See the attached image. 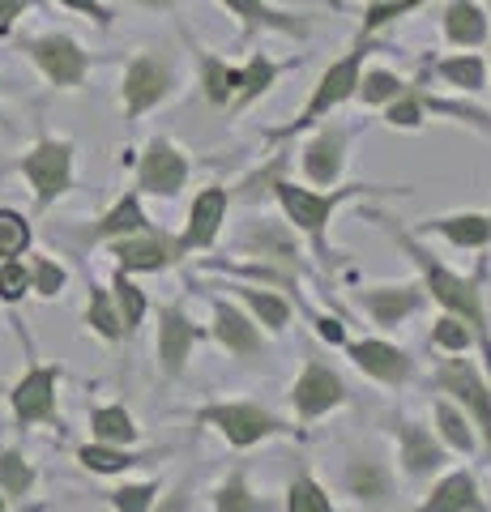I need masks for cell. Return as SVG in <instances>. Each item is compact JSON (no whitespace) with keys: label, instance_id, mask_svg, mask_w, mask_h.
<instances>
[{"label":"cell","instance_id":"cell-1","mask_svg":"<svg viewBox=\"0 0 491 512\" xmlns=\"http://www.w3.org/2000/svg\"><path fill=\"white\" fill-rule=\"evenodd\" d=\"M398 244L415 256V265L423 269V278H427V286H432V295L445 303V308H453L457 316L466 320V325L479 333V342H483V350H487V359H491V333H487V320H483V303H479V291H474V282H466V278H457V274H449L440 261H432V252H423L415 239H410L406 231H398Z\"/></svg>","mask_w":491,"mask_h":512},{"label":"cell","instance_id":"cell-2","mask_svg":"<svg viewBox=\"0 0 491 512\" xmlns=\"http://www.w3.org/2000/svg\"><path fill=\"white\" fill-rule=\"evenodd\" d=\"M363 47H355V52H346L342 60H334L329 69L321 73V82H316V90H312V99H308V107L299 111V116L291 120V124H282V128H274V137H295L299 128H312L316 120H325L334 107H342L346 99L355 94V86H359V73H363Z\"/></svg>","mask_w":491,"mask_h":512},{"label":"cell","instance_id":"cell-3","mask_svg":"<svg viewBox=\"0 0 491 512\" xmlns=\"http://www.w3.org/2000/svg\"><path fill=\"white\" fill-rule=\"evenodd\" d=\"M359 192H368V188L351 184V188H338V192H329V197H325V192L295 188V184H287V180H278V184H274V197L282 201V210H287V218L295 222L299 231H308V235H312L316 256H325V222H329V214H334L342 201L359 197Z\"/></svg>","mask_w":491,"mask_h":512},{"label":"cell","instance_id":"cell-4","mask_svg":"<svg viewBox=\"0 0 491 512\" xmlns=\"http://www.w3.org/2000/svg\"><path fill=\"white\" fill-rule=\"evenodd\" d=\"M176 86V69H171L167 56L158 52H141L129 60V69H124V116L129 120H141L150 107H158Z\"/></svg>","mask_w":491,"mask_h":512},{"label":"cell","instance_id":"cell-5","mask_svg":"<svg viewBox=\"0 0 491 512\" xmlns=\"http://www.w3.org/2000/svg\"><path fill=\"white\" fill-rule=\"evenodd\" d=\"M22 175L35 184V201L47 210V205L56 197H65L73 184V146L69 141H56V137H43L39 146L22 158Z\"/></svg>","mask_w":491,"mask_h":512},{"label":"cell","instance_id":"cell-6","mask_svg":"<svg viewBox=\"0 0 491 512\" xmlns=\"http://www.w3.org/2000/svg\"><path fill=\"white\" fill-rule=\"evenodd\" d=\"M26 52L39 64V73L47 77V82L60 86V90L82 86L86 73H90V52L69 35H39V39L26 43Z\"/></svg>","mask_w":491,"mask_h":512},{"label":"cell","instance_id":"cell-7","mask_svg":"<svg viewBox=\"0 0 491 512\" xmlns=\"http://www.w3.org/2000/svg\"><path fill=\"white\" fill-rule=\"evenodd\" d=\"M231 18H240L244 35H257V30H274V35H291V39H308L312 35V18L308 13H291L278 9L274 0H218Z\"/></svg>","mask_w":491,"mask_h":512},{"label":"cell","instance_id":"cell-8","mask_svg":"<svg viewBox=\"0 0 491 512\" xmlns=\"http://www.w3.org/2000/svg\"><path fill=\"white\" fill-rule=\"evenodd\" d=\"M137 180L146 192H154V197H176V192L184 188V180H188V158L171 146V141L154 137L146 146V158H141Z\"/></svg>","mask_w":491,"mask_h":512},{"label":"cell","instance_id":"cell-9","mask_svg":"<svg viewBox=\"0 0 491 512\" xmlns=\"http://www.w3.org/2000/svg\"><path fill=\"white\" fill-rule=\"evenodd\" d=\"M201 419L205 423H214L231 444H257L265 436H278L282 423L278 419H269L265 410L257 406H210V410H201Z\"/></svg>","mask_w":491,"mask_h":512},{"label":"cell","instance_id":"cell-10","mask_svg":"<svg viewBox=\"0 0 491 512\" xmlns=\"http://www.w3.org/2000/svg\"><path fill=\"white\" fill-rule=\"evenodd\" d=\"M440 30L453 47L462 52H474L491 39V13L479 5V0H449L445 13H440Z\"/></svg>","mask_w":491,"mask_h":512},{"label":"cell","instance_id":"cell-11","mask_svg":"<svg viewBox=\"0 0 491 512\" xmlns=\"http://www.w3.org/2000/svg\"><path fill=\"white\" fill-rule=\"evenodd\" d=\"M346 163V128L325 124L308 146H304V171L312 184H334Z\"/></svg>","mask_w":491,"mask_h":512},{"label":"cell","instance_id":"cell-12","mask_svg":"<svg viewBox=\"0 0 491 512\" xmlns=\"http://www.w3.org/2000/svg\"><path fill=\"white\" fill-rule=\"evenodd\" d=\"M13 414L18 423H47L56 414V372L52 367H35L18 389H13Z\"/></svg>","mask_w":491,"mask_h":512},{"label":"cell","instance_id":"cell-13","mask_svg":"<svg viewBox=\"0 0 491 512\" xmlns=\"http://www.w3.org/2000/svg\"><path fill=\"white\" fill-rule=\"evenodd\" d=\"M440 384H445L457 402H466L474 410V419H479L483 436H487V448H491V393L483 389V380L474 376V367L466 359H453L445 372H440Z\"/></svg>","mask_w":491,"mask_h":512},{"label":"cell","instance_id":"cell-14","mask_svg":"<svg viewBox=\"0 0 491 512\" xmlns=\"http://www.w3.org/2000/svg\"><path fill=\"white\" fill-rule=\"evenodd\" d=\"M188 47H193V56H197V73H201L205 99H210L214 107H231L235 94H240V69L227 64L223 56H214V52H205V47H197L193 35H188Z\"/></svg>","mask_w":491,"mask_h":512},{"label":"cell","instance_id":"cell-15","mask_svg":"<svg viewBox=\"0 0 491 512\" xmlns=\"http://www.w3.org/2000/svg\"><path fill=\"white\" fill-rule=\"evenodd\" d=\"M338 402H342V380L329 372L325 363H308V372L299 376V384H295V406H299V414H304V419H316L321 410L338 406Z\"/></svg>","mask_w":491,"mask_h":512},{"label":"cell","instance_id":"cell-16","mask_svg":"<svg viewBox=\"0 0 491 512\" xmlns=\"http://www.w3.org/2000/svg\"><path fill=\"white\" fill-rule=\"evenodd\" d=\"M227 218V188H205L201 197L193 201V214H188V231L180 239V248H205L214 244L218 227Z\"/></svg>","mask_w":491,"mask_h":512},{"label":"cell","instance_id":"cell-17","mask_svg":"<svg viewBox=\"0 0 491 512\" xmlns=\"http://www.w3.org/2000/svg\"><path fill=\"white\" fill-rule=\"evenodd\" d=\"M295 64H299V56H291V60H269L265 52H252L248 64L240 69V94H235V103H231V107L240 111V107H248V103H257L261 94L274 86L282 73L295 69Z\"/></svg>","mask_w":491,"mask_h":512},{"label":"cell","instance_id":"cell-18","mask_svg":"<svg viewBox=\"0 0 491 512\" xmlns=\"http://www.w3.org/2000/svg\"><path fill=\"white\" fill-rule=\"evenodd\" d=\"M351 359H355L368 376L385 380V384H402V380L410 376V359L402 355V350L385 346V342H359V346L351 350Z\"/></svg>","mask_w":491,"mask_h":512},{"label":"cell","instance_id":"cell-19","mask_svg":"<svg viewBox=\"0 0 491 512\" xmlns=\"http://www.w3.org/2000/svg\"><path fill=\"white\" fill-rule=\"evenodd\" d=\"M419 512H487V508L479 500L474 478L470 474H453V478H445V483L432 491V500H427Z\"/></svg>","mask_w":491,"mask_h":512},{"label":"cell","instance_id":"cell-20","mask_svg":"<svg viewBox=\"0 0 491 512\" xmlns=\"http://www.w3.org/2000/svg\"><path fill=\"white\" fill-rule=\"evenodd\" d=\"M188 350H193V325L184 320L180 308H167L163 312V338H158V355H163V367L171 376L184 367Z\"/></svg>","mask_w":491,"mask_h":512},{"label":"cell","instance_id":"cell-21","mask_svg":"<svg viewBox=\"0 0 491 512\" xmlns=\"http://www.w3.org/2000/svg\"><path fill=\"white\" fill-rule=\"evenodd\" d=\"M116 256L120 269H163L171 261V244L163 235H137V239H120Z\"/></svg>","mask_w":491,"mask_h":512},{"label":"cell","instance_id":"cell-22","mask_svg":"<svg viewBox=\"0 0 491 512\" xmlns=\"http://www.w3.org/2000/svg\"><path fill=\"white\" fill-rule=\"evenodd\" d=\"M432 231H440L445 239H453L457 248H483L491 239V218L487 214H453V218H436L427 222Z\"/></svg>","mask_w":491,"mask_h":512},{"label":"cell","instance_id":"cell-23","mask_svg":"<svg viewBox=\"0 0 491 512\" xmlns=\"http://www.w3.org/2000/svg\"><path fill=\"white\" fill-rule=\"evenodd\" d=\"M436 73L445 77L449 86L470 90V94H479V90L487 86V60H483V56H474V52H457V56L436 60Z\"/></svg>","mask_w":491,"mask_h":512},{"label":"cell","instance_id":"cell-24","mask_svg":"<svg viewBox=\"0 0 491 512\" xmlns=\"http://www.w3.org/2000/svg\"><path fill=\"white\" fill-rule=\"evenodd\" d=\"M137 231H146V214H141L137 192H129V197H120V201H116V210H107V214L99 218V227H94V235H99V239H112V235H137Z\"/></svg>","mask_w":491,"mask_h":512},{"label":"cell","instance_id":"cell-25","mask_svg":"<svg viewBox=\"0 0 491 512\" xmlns=\"http://www.w3.org/2000/svg\"><path fill=\"white\" fill-rule=\"evenodd\" d=\"M406 86H410V82H406V77H398V73H389V69H368V73H359L355 94H359V99L368 103V107H389Z\"/></svg>","mask_w":491,"mask_h":512},{"label":"cell","instance_id":"cell-26","mask_svg":"<svg viewBox=\"0 0 491 512\" xmlns=\"http://www.w3.org/2000/svg\"><path fill=\"white\" fill-rule=\"evenodd\" d=\"M218 338H223L227 350H235V355H257L261 350L257 329H252L235 308H218Z\"/></svg>","mask_w":491,"mask_h":512},{"label":"cell","instance_id":"cell-27","mask_svg":"<svg viewBox=\"0 0 491 512\" xmlns=\"http://www.w3.org/2000/svg\"><path fill=\"white\" fill-rule=\"evenodd\" d=\"M363 303H368V312L380 320V325H398L406 312L419 308V295L415 291H368Z\"/></svg>","mask_w":491,"mask_h":512},{"label":"cell","instance_id":"cell-28","mask_svg":"<svg viewBox=\"0 0 491 512\" xmlns=\"http://www.w3.org/2000/svg\"><path fill=\"white\" fill-rule=\"evenodd\" d=\"M402 457H406V466L415 474H427V470H436L440 461H445L440 457V448L432 444V436H423V431L410 427V423L402 427Z\"/></svg>","mask_w":491,"mask_h":512},{"label":"cell","instance_id":"cell-29","mask_svg":"<svg viewBox=\"0 0 491 512\" xmlns=\"http://www.w3.org/2000/svg\"><path fill=\"white\" fill-rule=\"evenodd\" d=\"M423 5H427V0H385V5H368V9H363L359 35H376V30H385L393 22H406L410 13H419Z\"/></svg>","mask_w":491,"mask_h":512},{"label":"cell","instance_id":"cell-30","mask_svg":"<svg viewBox=\"0 0 491 512\" xmlns=\"http://www.w3.org/2000/svg\"><path fill=\"white\" fill-rule=\"evenodd\" d=\"M385 487H389V478H385V470H380L376 461H355L351 466V491L359 495V500H380Z\"/></svg>","mask_w":491,"mask_h":512},{"label":"cell","instance_id":"cell-31","mask_svg":"<svg viewBox=\"0 0 491 512\" xmlns=\"http://www.w3.org/2000/svg\"><path fill=\"white\" fill-rule=\"evenodd\" d=\"M94 431H99L103 440H112V444H129V440L137 436L133 419H129V414H124L120 406H112V410H94Z\"/></svg>","mask_w":491,"mask_h":512},{"label":"cell","instance_id":"cell-32","mask_svg":"<svg viewBox=\"0 0 491 512\" xmlns=\"http://www.w3.org/2000/svg\"><path fill=\"white\" fill-rule=\"evenodd\" d=\"M30 244V227L22 214L0 210V256H22Z\"/></svg>","mask_w":491,"mask_h":512},{"label":"cell","instance_id":"cell-33","mask_svg":"<svg viewBox=\"0 0 491 512\" xmlns=\"http://www.w3.org/2000/svg\"><path fill=\"white\" fill-rule=\"evenodd\" d=\"M287 504H291V512H334L329 495L316 487L308 474H299L295 483H291V500H287Z\"/></svg>","mask_w":491,"mask_h":512},{"label":"cell","instance_id":"cell-34","mask_svg":"<svg viewBox=\"0 0 491 512\" xmlns=\"http://www.w3.org/2000/svg\"><path fill=\"white\" fill-rule=\"evenodd\" d=\"M30 483H35V470H30L18 453H0V487L9 495H26Z\"/></svg>","mask_w":491,"mask_h":512},{"label":"cell","instance_id":"cell-35","mask_svg":"<svg viewBox=\"0 0 491 512\" xmlns=\"http://www.w3.org/2000/svg\"><path fill=\"white\" fill-rule=\"evenodd\" d=\"M82 466H90V470H99V474H116V470H129L137 457H129V453H116V448H103V444H90V448H82Z\"/></svg>","mask_w":491,"mask_h":512},{"label":"cell","instance_id":"cell-36","mask_svg":"<svg viewBox=\"0 0 491 512\" xmlns=\"http://www.w3.org/2000/svg\"><path fill=\"white\" fill-rule=\"evenodd\" d=\"M116 299H120V312H124V329H137L141 316H146V299H141V291L129 278H124V269L116 274Z\"/></svg>","mask_w":491,"mask_h":512},{"label":"cell","instance_id":"cell-37","mask_svg":"<svg viewBox=\"0 0 491 512\" xmlns=\"http://www.w3.org/2000/svg\"><path fill=\"white\" fill-rule=\"evenodd\" d=\"M218 512H265V504H257L244 487V474H231V483L218 491Z\"/></svg>","mask_w":491,"mask_h":512},{"label":"cell","instance_id":"cell-38","mask_svg":"<svg viewBox=\"0 0 491 512\" xmlns=\"http://www.w3.org/2000/svg\"><path fill=\"white\" fill-rule=\"evenodd\" d=\"M244 299L252 303V312H257L269 329H282L287 325V316H291V308L282 299H274V295H265V291H244Z\"/></svg>","mask_w":491,"mask_h":512},{"label":"cell","instance_id":"cell-39","mask_svg":"<svg viewBox=\"0 0 491 512\" xmlns=\"http://www.w3.org/2000/svg\"><path fill=\"white\" fill-rule=\"evenodd\" d=\"M90 325L103 333V338H120V316L107 303V291H90Z\"/></svg>","mask_w":491,"mask_h":512},{"label":"cell","instance_id":"cell-40","mask_svg":"<svg viewBox=\"0 0 491 512\" xmlns=\"http://www.w3.org/2000/svg\"><path fill=\"white\" fill-rule=\"evenodd\" d=\"M436 419H440V431H445V440H449L453 448H470V444H474L462 414H453L449 406H440V410H436Z\"/></svg>","mask_w":491,"mask_h":512},{"label":"cell","instance_id":"cell-41","mask_svg":"<svg viewBox=\"0 0 491 512\" xmlns=\"http://www.w3.org/2000/svg\"><path fill=\"white\" fill-rule=\"evenodd\" d=\"M150 500H154V487L150 483H141V487H120L112 495V504L120 512H150Z\"/></svg>","mask_w":491,"mask_h":512},{"label":"cell","instance_id":"cell-42","mask_svg":"<svg viewBox=\"0 0 491 512\" xmlns=\"http://www.w3.org/2000/svg\"><path fill=\"white\" fill-rule=\"evenodd\" d=\"M56 5H65V9H73V13H82V18H90L94 26H112L116 22V13L103 5V0H56Z\"/></svg>","mask_w":491,"mask_h":512},{"label":"cell","instance_id":"cell-43","mask_svg":"<svg viewBox=\"0 0 491 512\" xmlns=\"http://www.w3.org/2000/svg\"><path fill=\"white\" fill-rule=\"evenodd\" d=\"M26 291H30V278H26L22 265H5V269H0V299L18 303Z\"/></svg>","mask_w":491,"mask_h":512},{"label":"cell","instance_id":"cell-44","mask_svg":"<svg viewBox=\"0 0 491 512\" xmlns=\"http://www.w3.org/2000/svg\"><path fill=\"white\" fill-rule=\"evenodd\" d=\"M432 338L445 346V350H466V346H470V329L462 325V320H440Z\"/></svg>","mask_w":491,"mask_h":512},{"label":"cell","instance_id":"cell-45","mask_svg":"<svg viewBox=\"0 0 491 512\" xmlns=\"http://www.w3.org/2000/svg\"><path fill=\"white\" fill-rule=\"evenodd\" d=\"M60 286H65V274H60L52 261H39V265H35V291H39V295H56Z\"/></svg>","mask_w":491,"mask_h":512},{"label":"cell","instance_id":"cell-46","mask_svg":"<svg viewBox=\"0 0 491 512\" xmlns=\"http://www.w3.org/2000/svg\"><path fill=\"white\" fill-rule=\"evenodd\" d=\"M35 5L39 0H0V35H9L13 22H18L26 9H35Z\"/></svg>","mask_w":491,"mask_h":512},{"label":"cell","instance_id":"cell-47","mask_svg":"<svg viewBox=\"0 0 491 512\" xmlns=\"http://www.w3.org/2000/svg\"><path fill=\"white\" fill-rule=\"evenodd\" d=\"M321 338L325 342H342V325H338V320H321Z\"/></svg>","mask_w":491,"mask_h":512},{"label":"cell","instance_id":"cell-48","mask_svg":"<svg viewBox=\"0 0 491 512\" xmlns=\"http://www.w3.org/2000/svg\"><path fill=\"white\" fill-rule=\"evenodd\" d=\"M141 9H154V13H163V9H176V0H137Z\"/></svg>","mask_w":491,"mask_h":512},{"label":"cell","instance_id":"cell-49","mask_svg":"<svg viewBox=\"0 0 491 512\" xmlns=\"http://www.w3.org/2000/svg\"><path fill=\"white\" fill-rule=\"evenodd\" d=\"M158 512H184V491H176V495H171V500H167L163 508H158Z\"/></svg>","mask_w":491,"mask_h":512},{"label":"cell","instance_id":"cell-50","mask_svg":"<svg viewBox=\"0 0 491 512\" xmlns=\"http://www.w3.org/2000/svg\"><path fill=\"white\" fill-rule=\"evenodd\" d=\"M368 5H385V0H368Z\"/></svg>","mask_w":491,"mask_h":512},{"label":"cell","instance_id":"cell-51","mask_svg":"<svg viewBox=\"0 0 491 512\" xmlns=\"http://www.w3.org/2000/svg\"><path fill=\"white\" fill-rule=\"evenodd\" d=\"M0 512H5V504H0Z\"/></svg>","mask_w":491,"mask_h":512},{"label":"cell","instance_id":"cell-52","mask_svg":"<svg viewBox=\"0 0 491 512\" xmlns=\"http://www.w3.org/2000/svg\"><path fill=\"white\" fill-rule=\"evenodd\" d=\"M487 43H491V39H487Z\"/></svg>","mask_w":491,"mask_h":512}]
</instances>
